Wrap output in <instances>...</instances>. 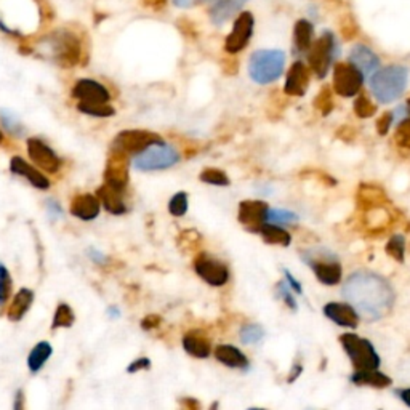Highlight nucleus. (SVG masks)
Listing matches in <instances>:
<instances>
[{"label":"nucleus","instance_id":"1","mask_svg":"<svg viewBox=\"0 0 410 410\" xmlns=\"http://www.w3.org/2000/svg\"><path fill=\"white\" fill-rule=\"evenodd\" d=\"M343 297L367 320H379L391 311L396 302L393 285L372 271H356L343 285Z\"/></svg>","mask_w":410,"mask_h":410},{"label":"nucleus","instance_id":"2","mask_svg":"<svg viewBox=\"0 0 410 410\" xmlns=\"http://www.w3.org/2000/svg\"><path fill=\"white\" fill-rule=\"evenodd\" d=\"M38 52L63 68H74L82 58V42L73 31L57 29L38 42Z\"/></svg>","mask_w":410,"mask_h":410},{"label":"nucleus","instance_id":"3","mask_svg":"<svg viewBox=\"0 0 410 410\" xmlns=\"http://www.w3.org/2000/svg\"><path fill=\"white\" fill-rule=\"evenodd\" d=\"M409 69L404 66L393 64L376 71L370 79V90L379 103H393L402 95L407 87Z\"/></svg>","mask_w":410,"mask_h":410},{"label":"nucleus","instance_id":"4","mask_svg":"<svg viewBox=\"0 0 410 410\" xmlns=\"http://www.w3.org/2000/svg\"><path fill=\"white\" fill-rule=\"evenodd\" d=\"M285 55L281 50H257L248 59V76L260 85L278 80L284 73Z\"/></svg>","mask_w":410,"mask_h":410},{"label":"nucleus","instance_id":"5","mask_svg":"<svg viewBox=\"0 0 410 410\" xmlns=\"http://www.w3.org/2000/svg\"><path fill=\"white\" fill-rule=\"evenodd\" d=\"M180 162L178 149L159 140L143 149L132 159V165L140 171H157L174 167Z\"/></svg>","mask_w":410,"mask_h":410},{"label":"nucleus","instance_id":"6","mask_svg":"<svg viewBox=\"0 0 410 410\" xmlns=\"http://www.w3.org/2000/svg\"><path fill=\"white\" fill-rule=\"evenodd\" d=\"M356 372L380 367V356L372 343L356 334H343L338 338Z\"/></svg>","mask_w":410,"mask_h":410},{"label":"nucleus","instance_id":"7","mask_svg":"<svg viewBox=\"0 0 410 410\" xmlns=\"http://www.w3.org/2000/svg\"><path fill=\"white\" fill-rule=\"evenodd\" d=\"M335 50H337L335 37L329 31H325L324 34L320 36L311 47H309L308 50L309 68L314 71V74L318 76L319 79H324L327 73H329L332 59H334L335 57Z\"/></svg>","mask_w":410,"mask_h":410},{"label":"nucleus","instance_id":"8","mask_svg":"<svg viewBox=\"0 0 410 410\" xmlns=\"http://www.w3.org/2000/svg\"><path fill=\"white\" fill-rule=\"evenodd\" d=\"M159 140H162V138L148 130H124L114 138L111 149L124 153L127 156H135V154L141 153L143 149H146Z\"/></svg>","mask_w":410,"mask_h":410},{"label":"nucleus","instance_id":"9","mask_svg":"<svg viewBox=\"0 0 410 410\" xmlns=\"http://www.w3.org/2000/svg\"><path fill=\"white\" fill-rule=\"evenodd\" d=\"M364 74L351 63H338L334 68V90L343 98L356 97L362 88Z\"/></svg>","mask_w":410,"mask_h":410},{"label":"nucleus","instance_id":"10","mask_svg":"<svg viewBox=\"0 0 410 410\" xmlns=\"http://www.w3.org/2000/svg\"><path fill=\"white\" fill-rule=\"evenodd\" d=\"M302 255L303 262L313 269L316 278H318L319 282H323L324 285H337L338 282L341 281V264L338 263L332 255H327V257H314L311 252Z\"/></svg>","mask_w":410,"mask_h":410},{"label":"nucleus","instance_id":"11","mask_svg":"<svg viewBox=\"0 0 410 410\" xmlns=\"http://www.w3.org/2000/svg\"><path fill=\"white\" fill-rule=\"evenodd\" d=\"M255 18L250 12H242L237 16L232 29L225 41V50L231 55H236L242 52L243 48L248 45L250 38L253 36Z\"/></svg>","mask_w":410,"mask_h":410},{"label":"nucleus","instance_id":"12","mask_svg":"<svg viewBox=\"0 0 410 410\" xmlns=\"http://www.w3.org/2000/svg\"><path fill=\"white\" fill-rule=\"evenodd\" d=\"M194 269H196V274L199 278L213 287L225 285L229 279L228 266L221 263L217 258L208 257V255L197 257L196 262H194Z\"/></svg>","mask_w":410,"mask_h":410},{"label":"nucleus","instance_id":"13","mask_svg":"<svg viewBox=\"0 0 410 410\" xmlns=\"http://www.w3.org/2000/svg\"><path fill=\"white\" fill-rule=\"evenodd\" d=\"M27 153L32 162L38 169L47 171V174H58L63 167V160L57 153L50 148L47 143H43L38 138H29L27 140Z\"/></svg>","mask_w":410,"mask_h":410},{"label":"nucleus","instance_id":"14","mask_svg":"<svg viewBox=\"0 0 410 410\" xmlns=\"http://www.w3.org/2000/svg\"><path fill=\"white\" fill-rule=\"evenodd\" d=\"M268 204L263 201H242L239 204V218L241 225L252 232H258L260 228L268 221Z\"/></svg>","mask_w":410,"mask_h":410},{"label":"nucleus","instance_id":"15","mask_svg":"<svg viewBox=\"0 0 410 410\" xmlns=\"http://www.w3.org/2000/svg\"><path fill=\"white\" fill-rule=\"evenodd\" d=\"M104 181L115 190H125L129 185V159L127 154L111 149L106 170H104Z\"/></svg>","mask_w":410,"mask_h":410},{"label":"nucleus","instance_id":"16","mask_svg":"<svg viewBox=\"0 0 410 410\" xmlns=\"http://www.w3.org/2000/svg\"><path fill=\"white\" fill-rule=\"evenodd\" d=\"M356 204L358 208L362 212H372V210L383 208L390 205V197H388L383 188L376 185H369V183H362L358 188L356 194Z\"/></svg>","mask_w":410,"mask_h":410},{"label":"nucleus","instance_id":"17","mask_svg":"<svg viewBox=\"0 0 410 410\" xmlns=\"http://www.w3.org/2000/svg\"><path fill=\"white\" fill-rule=\"evenodd\" d=\"M73 97L82 103H109L111 95L103 84L92 79H80L73 88Z\"/></svg>","mask_w":410,"mask_h":410},{"label":"nucleus","instance_id":"18","mask_svg":"<svg viewBox=\"0 0 410 410\" xmlns=\"http://www.w3.org/2000/svg\"><path fill=\"white\" fill-rule=\"evenodd\" d=\"M10 171L16 176H23L29 185L37 188V190L45 191L50 188V181L47 176L43 175L41 170H37L36 167H32L31 164H27L23 157H12V160H10Z\"/></svg>","mask_w":410,"mask_h":410},{"label":"nucleus","instance_id":"19","mask_svg":"<svg viewBox=\"0 0 410 410\" xmlns=\"http://www.w3.org/2000/svg\"><path fill=\"white\" fill-rule=\"evenodd\" d=\"M101 201L97 194H77L71 202V215L82 221H92L99 215Z\"/></svg>","mask_w":410,"mask_h":410},{"label":"nucleus","instance_id":"20","mask_svg":"<svg viewBox=\"0 0 410 410\" xmlns=\"http://www.w3.org/2000/svg\"><path fill=\"white\" fill-rule=\"evenodd\" d=\"M309 85V69L302 61L292 64V68L287 73L284 92L290 97H303Z\"/></svg>","mask_w":410,"mask_h":410},{"label":"nucleus","instance_id":"21","mask_svg":"<svg viewBox=\"0 0 410 410\" xmlns=\"http://www.w3.org/2000/svg\"><path fill=\"white\" fill-rule=\"evenodd\" d=\"M324 314L337 325L348 327V329H356L359 324V314L350 303H327Z\"/></svg>","mask_w":410,"mask_h":410},{"label":"nucleus","instance_id":"22","mask_svg":"<svg viewBox=\"0 0 410 410\" xmlns=\"http://www.w3.org/2000/svg\"><path fill=\"white\" fill-rule=\"evenodd\" d=\"M350 63L356 66V68L364 74V77L374 76L376 73V69L380 68V58L376 57L375 52H372L369 47L362 45V43L353 47L350 53Z\"/></svg>","mask_w":410,"mask_h":410},{"label":"nucleus","instance_id":"23","mask_svg":"<svg viewBox=\"0 0 410 410\" xmlns=\"http://www.w3.org/2000/svg\"><path fill=\"white\" fill-rule=\"evenodd\" d=\"M248 2V0H215L208 10L210 21L213 24L221 26L231 20L239 10Z\"/></svg>","mask_w":410,"mask_h":410},{"label":"nucleus","instance_id":"24","mask_svg":"<svg viewBox=\"0 0 410 410\" xmlns=\"http://www.w3.org/2000/svg\"><path fill=\"white\" fill-rule=\"evenodd\" d=\"M213 354L215 358H217V361L226 365V367L239 369V370L248 369V359L246 354L239 350V348L232 345H220L215 348Z\"/></svg>","mask_w":410,"mask_h":410},{"label":"nucleus","instance_id":"25","mask_svg":"<svg viewBox=\"0 0 410 410\" xmlns=\"http://www.w3.org/2000/svg\"><path fill=\"white\" fill-rule=\"evenodd\" d=\"M97 196L101 201V205L113 215H124L127 212V205L122 199V190H115V188L109 186L108 183H104L103 186L98 188Z\"/></svg>","mask_w":410,"mask_h":410},{"label":"nucleus","instance_id":"26","mask_svg":"<svg viewBox=\"0 0 410 410\" xmlns=\"http://www.w3.org/2000/svg\"><path fill=\"white\" fill-rule=\"evenodd\" d=\"M183 348L190 356L197 359H205L212 354L210 341L202 335V332H188L183 337Z\"/></svg>","mask_w":410,"mask_h":410},{"label":"nucleus","instance_id":"27","mask_svg":"<svg viewBox=\"0 0 410 410\" xmlns=\"http://www.w3.org/2000/svg\"><path fill=\"white\" fill-rule=\"evenodd\" d=\"M34 303V292L29 289H21L16 295L13 297L12 303L7 309V318L13 323H18L29 311L31 304Z\"/></svg>","mask_w":410,"mask_h":410},{"label":"nucleus","instance_id":"28","mask_svg":"<svg viewBox=\"0 0 410 410\" xmlns=\"http://www.w3.org/2000/svg\"><path fill=\"white\" fill-rule=\"evenodd\" d=\"M351 381L358 386H372V388H379V390H381V388H388L393 383L390 376L379 372L376 369L354 372L351 375Z\"/></svg>","mask_w":410,"mask_h":410},{"label":"nucleus","instance_id":"29","mask_svg":"<svg viewBox=\"0 0 410 410\" xmlns=\"http://www.w3.org/2000/svg\"><path fill=\"white\" fill-rule=\"evenodd\" d=\"M313 34L314 27L308 20H298L295 27H293V48L297 53L308 52L309 47L313 45Z\"/></svg>","mask_w":410,"mask_h":410},{"label":"nucleus","instance_id":"30","mask_svg":"<svg viewBox=\"0 0 410 410\" xmlns=\"http://www.w3.org/2000/svg\"><path fill=\"white\" fill-rule=\"evenodd\" d=\"M53 354V348L48 341H38L27 356V367L31 374H38Z\"/></svg>","mask_w":410,"mask_h":410},{"label":"nucleus","instance_id":"31","mask_svg":"<svg viewBox=\"0 0 410 410\" xmlns=\"http://www.w3.org/2000/svg\"><path fill=\"white\" fill-rule=\"evenodd\" d=\"M260 234H262L263 241L266 243H271V246H282V247H289L292 242V236L287 232L285 229H282L281 226L274 225V223H266L260 228Z\"/></svg>","mask_w":410,"mask_h":410},{"label":"nucleus","instance_id":"32","mask_svg":"<svg viewBox=\"0 0 410 410\" xmlns=\"http://www.w3.org/2000/svg\"><path fill=\"white\" fill-rule=\"evenodd\" d=\"M77 109L87 115H92V118H113V115L115 114V109L111 106L109 103H82V101H79V104H77Z\"/></svg>","mask_w":410,"mask_h":410},{"label":"nucleus","instance_id":"33","mask_svg":"<svg viewBox=\"0 0 410 410\" xmlns=\"http://www.w3.org/2000/svg\"><path fill=\"white\" fill-rule=\"evenodd\" d=\"M76 316L73 308L69 304L61 303L57 306V311H55L53 316V323H52V329H68L74 324Z\"/></svg>","mask_w":410,"mask_h":410},{"label":"nucleus","instance_id":"34","mask_svg":"<svg viewBox=\"0 0 410 410\" xmlns=\"http://www.w3.org/2000/svg\"><path fill=\"white\" fill-rule=\"evenodd\" d=\"M0 119H2L5 130H7L8 133H12V135H15V136L24 135V127H23V124H21L20 118L13 113V111L2 109L0 111Z\"/></svg>","mask_w":410,"mask_h":410},{"label":"nucleus","instance_id":"35","mask_svg":"<svg viewBox=\"0 0 410 410\" xmlns=\"http://www.w3.org/2000/svg\"><path fill=\"white\" fill-rule=\"evenodd\" d=\"M13 292V279L7 266L0 263V306H5Z\"/></svg>","mask_w":410,"mask_h":410},{"label":"nucleus","instance_id":"36","mask_svg":"<svg viewBox=\"0 0 410 410\" xmlns=\"http://www.w3.org/2000/svg\"><path fill=\"white\" fill-rule=\"evenodd\" d=\"M385 250L393 260H396V262L402 263L404 262V255H406V239H404V236L402 234L393 236L391 239L388 241Z\"/></svg>","mask_w":410,"mask_h":410},{"label":"nucleus","instance_id":"37","mask_svg":"<svg viewBox=\"0 0 410 410\" xmlns=\"http://www.w3.org/2000/svg\"><path fill=\"white\" fill-rule=\"evenodd\" d=\"M354 113H356L358 118L369 119V118H372V115H375L376 106L372 101H370L367 95L359 93V97L354 99Z\"/></svg>","mask_w":410,"mask_h":410},{"label":"nucleus","instance_id":"38","mask_svg":"<svg viewBox=\"0 0 410 410\" xmlns=\"http://www.w3.org/2000/svg\"><path fill=\"white\" fill-rule=\"evenodd\" d=\"M239 337L243 345H255V343L262 341V338L264 337V330L258 324H247L241 329Z\"/></svg>","mask_w":410,"mask_h":410},{"label":"nucleus","instance_id":"39","mask_svg":"<svg viewBox=\"0 0 410 410\" xmlns=\"http://www.w3.org/2000/svg\"><path fill=\"white\" fill-rule=\"evenodd\" d=\"M314 108L323 115H329L332 113V109H334V97H332V90L329 87H324L318 93V97L314 98Z\"/></svg>","mask_w":410,"mask_h":410},{"label":"nucleus","instance_id":"40","mask_svg":"<svg viewBox=\"0 0 410 410\" xmlns=\"http://www.w3.org/2000/svg\"><path fill=\"white\" fill-rule=\"evenodd\" d=\"M201 181L207 183V185H213V186H228L229 185V178L225 171H221L218 169H205L201 175H199Z\"/></svg>","mask_w":410,"mask_h":410},{"label":"nucleus","instance_id":"41","mask_svg":"<svg viewBox=\"0 0 410 410\" xmlns=\"http://www.w3.org/2000/svg\"><path fill=\"white\" fill-rule=\"evenodd\" d=\"M298 217L293 212H289V210H282V208H269L268 212V223H274V225H293L297 223Z\"/></svg>","mask_w":410,"mask_h":410},{"label":"nucleus","instance_id":"42","mask_svg":"<svg viewBox=\"0 0 410 410\" xmlns=\"http://www.w3.org/2000/svg\"><path fill=\"white\" fill-rule=\"evenodd\" d=\"M169 212L174 217H183L188 212V194L185 191L176 192L169 202Z\"/></svg>","mask_w":410,"mask_h":410},{"label":"nucleus","instance_id":"43","mask_svg":"<svg viewBox=\"0 0 410 410\" xmlns=\"http://www.w3.org/2000/svg\"><path fill=\"white\" fill-rule=\"evenodd\" d=\"M395 141L397 146L404 149H410V118L404 119L401 124L397 125L395 133Z\"/></svg>","mask_w":410,"mask_h":410},{"label":"nucleus","instance_id":"44","mask_svg":"<svg viewBox=\"0 0 410 410\" xmlns=\"http://www.w3.org/2000/svg\"><path fill=\"white\" fill-rule=\"evenodd\" d=\"M278 292L282 300H284V303L289 306L290 309H297V302H295V297L292 295V292L289 290V287H287L285 281H281L278 284Z\"/></svg>","mask_w":410,"mask_h":410},{"label":"nucleus","instance_id":"45","mask_svg":"<svg viewBox=\"0 0 410 410\" xmlns=\"http://www.w3.org/2000/svg\"><path fill=\"white\" fill-rule=\"evenodd\" d=\"M393 120H395V115L393 113H385L381 118L376 120V132H379V135H386L388 130H390V127L393 124Z\"/></svg>","mask_w":410,"mask_h":410},{"label":"nucleus","instance_id":"46","mask_svg":"<svg viewBox=\"0 0 410 410\" xmlns=\"http://www.w3.org/2000/svg\"><path fill=\"white\" fill-rule=\"evenodd\" d=\"M151 367V361H149L148 358H140V359H135L130 365H129V374H135V372H140V370H146Z\"/></svg>","mask_w":410,"mask_h":410},{"label":"nucleus","instance_id":"47","mask_svg":"<svg viewBox=\"0 0 410 410\" xmlns=\"http://www.w3.org/2000/svg\"><path fill=\"white\" fill-rule=\"evenodd\" d=\"M175 7L178 8H192L197 7V5H204L208 2H215V0H171Z\"/></svg>","mask_w":410,"mask_h":410},{"label":"nucleus","instance_id":"48","mask_svg":"<svg viewBox=\"0 0 410 410\" xmlns=\"http://www.w3.org/2000/svg\"><path fill=\"white\" fill-rule=\"evenodd\" d=\"M47 210H48L50 217H52L53 220H55V218H61V217H63V212H61L59 204H58V202H55V201H52V199H50V201H47Z\"/></svg>","mask_w":410,"mask_h":410},{"label":"nucleus","instance_id":"49","mask_svg":"<svg viewBox=\"0 0 410 410\" xmlns=\"http://www.w3.org/2000/svg\"><path fill=\"white\" fill-rule=\"evenodd\" d=\"M284 274H285V281L289 282L290 289H292V290H295L297 293H300V295H302V293H303V289H302V284H300V282H298L295 278H293V276H292L287 269L284 271Z\"/></svg>","mask_w":410,"mask_h":410},{"label":"nucleus","instance_id":"50","mask_svg":"<svg viewBox=\"0 0 410 410\" xmlns=\"http://www.w3.org/2000/svg\"><path fill=\"white\" fill-rule=\"evenodd\" d=\"M88 255H90V258L98 264H103V263L108 262L106 255H103L101 252L97 250V248H90V250H88Z\"/></svg>","mask_w":410,"mask_h":410},{"label":"nucleus","instance_id":"51","mask_svg":"<svg viewBox=\"0 0 410 410\" xmlns=\"http://www.w3.org/2000/svg\"><path fill=\"white\" fill-rule=\"evenodd\" d=\"M397 395H399V397L402 399V402L410 407V388H406V390L397 391Z\"/></svg>","mask_w":410,"mask_h":410},{"label":"nucleus","instance_id":"52","mask_svg":"<svg viewBox=\"0 0 410 410\" xmlns=\"http://www.w3.org/2000/svg\"><path fill=\"white\" fill-rule=\"evenodd\" d=\"M302 370H303V367H302V365H297V367L292 370V372H293V374L290 375V379H289V381H290V383H292V381H293V380H295V379H297V376H298V375H300V372H302Z\"/></svg>","mask_w":410,"mask_h":410},{"label":"nucleus","instance_id":"53","mask_svg":"<svg viewBox=\"0 0 410 410\" xmlns=\"http://www.w3.org/2000/svg\"><path fill=\"white\" fill-rule=\"evenodd\" d=\"M406 106H407V109H409V113H410V98L407 99V103H406Z\"/></svg>","mask_w":410,"mask_h":410},{"label":"nucleus","instance_id":"54","mask_svg":"<svg viewBox=\"0 0 410 410\" xmlns=\"http://www.w3.org/2000/svg\"><path fill=\"white\" fill-rule=\"evenodd\" d=\"M2 141H3V133L0 132V143H2Z\"/></svg>","mask_w":410,"mask_h":410}]
</instances>
